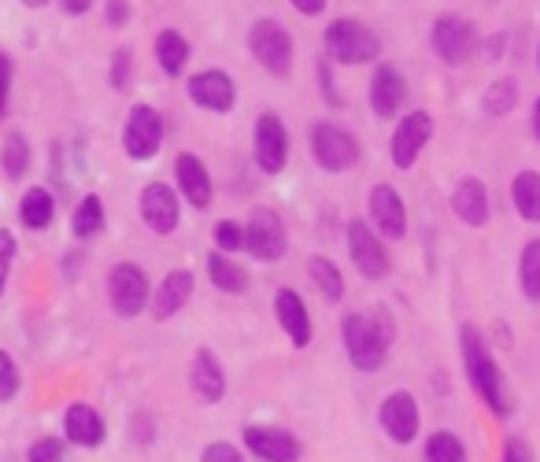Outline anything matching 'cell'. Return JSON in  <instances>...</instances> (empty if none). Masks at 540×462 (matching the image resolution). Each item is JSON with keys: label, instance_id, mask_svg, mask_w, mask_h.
<instances>
[{"label": "cell", "instance_id": "9a60e30c", "mask_svg": "<svg viewBox=\"0 0 540 462\" xmlns=\"http://www.w3.org/2000/svg\"><path fill=\"white\" fill-rule=\"evenodd\" d=\"M185 89H189V100L197 104V108L204 111H215V115H226V111L237 104V86L234 78L226 71H219V67H211V71H197L189 74V82H185Z\"/></svg>", "mask_w": 540, "mask_h": 462}, {"label": "cell", "instance_id": "ac0fdd59", "mask_svg": "<svg viewBox=\"0 0 540 462\" xmlns=\"http://www.w3.org/2000/svg\"><path fill=\"white\" fill-rule=\"evenodd\" d=\"M452 211H455V219L463 222V226H470V230L489 226V215H492L489 185L481 182V178H459L452 189Z\"/></svg>", "mask_w": 540, "mask_h": 462}, {"label": "cell", "instance_id": "d590c367", "mask_svg": "<svg viewBox=\"0 0 540 462\" xmlns=\"http://www.w3.org/2000/svg\"><path fill=\"white\" fill-rule=\"evenodd\" d=\"M215 244H219V252H241L245 248V226L234 219H222L215 226Z\"/></svg>", "mask_w": 540, "mask_h": 462}, {"label": "cell", "instance_id": "7c38bea8", "mask_svg": "<svg viewBox=\"0 0 540 462\" xmlns=\"http://www.w3.org/2000/svg\"><path fill=\"white\" fill-rule=\"evenodd\" d=\"M378 422L385 429V437L393 444H411L422 433V411H418V400L407 389L389 392L378 407Z\"/></svg>", "mask_w": 540, "mask_h": 462}, {"label": "cell", "instance_id": "5bb4252c", "mask_svg": "<svg viewBox=\"0 0 540 462\" xmlns=\"http://www.w3.org/2000/svg\"><path fill=\"white\" fill-rule=\"evenodd\" d=\"M108 296L111 307L119 311L123 318H137L148 307V278L145 270L134 267V263H115L108 274Z\"/></svg>", "mask_w": 540, "mask_h": 462}, {"label": "cell", "instance_id": "ba28073f", "mask_svg": "<svg viewBox=\"0 0 540 462\" xmlns=\"http://www.w3.org/2000/svg\"><path fill=\"white\" fill-rule=\"evenodd\" d=\"M289 248V237H285V222L278 211L270 207H252V215L245 222V252L259 263H278Z\"/></svg>", "mask_w": 540, "mask_h": 462}, {"label": "cell", "instance_id": "2e32d148", "mask_svg": "<svg viewBox=\"0 0 540 462\" xmlns=\"http://www.w3.org/2000/svg\"><path fill=\"white\" fill-rule=\"evenodd\" d=\"M367 97H370V111H374L378 119H396L407 100L404 71H400L396 63H378V67H374V78H370Z\"/></svg>", "mask_w": 540, "mask_h": 462}, {"label": "cell", "instance_id": "c3c4849f", "mask_svg": "<svg viewBox=\"0 0 540 462\" xmlns=\"http://www.w3.org/2000/svg\"><path fill=\"white\" fill-rule=\"evenodd\" d=\"M529 126H533V137L540 141V97H537V104H533V119H529Z\"/></svg>", "mask_w": 540, "mask_h": 462}, {"label": "cell", "instance_id": "8992f818", "mask_svg": "<svg viewBox=\"0 0 540 462\" xmlns=\"http://www.w3.org/2000/svg\"><path fill=\"white\" fill-rule=\"evenodd\" d=\"M344 241H348V256H352V267L363 274L367 281H381L393 274V256L381 241L374 226L367 219H348L344 226Z\"/></svg>", "mask_w": 540, "mask_h": 462}, {"label": "cell", "instance_id": "9c48e42d", "mask_svg": "<svg viewBox=\"0 0 540 462\" xmlns=\"http://www.w3.org/2000/svg\"><path fill=\"white\" fill-rule=\"evenodd\" d=\"M252 156H256V167L263 174H282L285 163H289V130H285L282 115L274 111H263L252 126Z\"/></svg>", "mask_w": 540, "mask_h": 462}, {"label": "cell", "instance_id": "30bf717a", "mask_svg": "<svg viewBox=\"0 0 540 462\" xmlns=\"http://www.w3.org/2000/svg\"><path fill=\"white\" fill-rule=\"evenodd\" d=\"M367 215L381 241H404L407 237V204H404V196L396 193V185L378 182L370 189Z\"/></svg>", "mask_w": 540, "mask_h": 462}, {"label": "cell", "instance_id": "d6986e66", "mask_svg": "<svg viewBox=\"0 0 540 462\" xmlns=\"http://www.w3.org/2000/svg\"><path fill=\"white\" fill-rule=\"evenodd\" d=\"M178 211H182V204H178L171 185L152 182L141 189V219H145L148 230H156L160 237L174 233L178 230Z\"/></svg>", "mask_w": 540, "mask_h": 462}, {"label": "cell", "instance_id": "cb8c5ba5", "mask_svg": "<svg viewBox=\"0 0 540 462\" xmlns=\"http://www.w3.org/2000/svg\"><path fill=\"white\" fill-rule=\"evenodd\" d=\"M63 429H67V440L78 444V448H97L104 444V418H100L89 403H71L67 414H63Z\"/></svg>", "mask_w": 540, "mask_h": 462}, {"label": "cell", "instance_id": "e575fe53", "mask_svg": "<svg viewBox=\"0 0 540 462\" xmlns=\"http://www.w3.org/2000/svg\"><path fill=\"white\" fill-rule=\"evenodd\" d=\"M111 89H119V93H126L130 89V82H134V52L130 49H115V56H111Z\"/></svg>", "mask_w": 540, "mask_h": 462}, {"label": "cell", "instance_id": "ffe728a7", "mask_svg": "<svg viewBox=\"0 0 540 462\" xmlns=\"http://www.w3.org/2000/svg\"><path fill=\"white\" fill-rule=\"evenodd\" d=\"M274 315H278V326L285 329V337L293 341V348H307L311 344V315H307L304 296L296 289H278L274 292Z\"/></svg>", "mask_w": 540, "mask_h": 462}, {"label": "cell", "instance_id": "e0dca14e", "mask_svg": "<svg viewBox=\"0 0 540 462\" xmlns=\"http://www.w3.org/2000/svg\"><path fill=\"white\" fill-rule=\"evenodd\" d=\"M245 448L263 462H300L304 444L282 426H248Z\"/></svg>", "mask_w": 540, "mask_h": 462}, {"label": "cell", "instance_id": "8d00e7d4", "mask_svg": "<svg viewBox=\"0 0 540 462\" xmlns=\"http://www.w3.org/2000/svg\"><path fill=\"white\" fill-rule=\"evenodd\" d=\"M26 462H67V448H63V440L56 437L34 440L30 451H26Z\"/></svg>", "mask_w": 540, "mask_h": 462}, {"label": "cell", "instance_id": "7dc6e473", "mask_svg": "<svg viewBox=\"0 0 540 462\" xmlns=\"http://www.w3.org/2000/svg\"><path fill=\"white\" fill-rule=\"evenodd\" d=\"M60 8L67 15H86L93 8V0H60Z\"/></svg>", "mask_w": 540, "mask_h": 462}, {"label": "cell", "instance_id": "52a82bcc", "mask_svg": "<svg viewBox=\"0 0 540 462\" xmlns=\"http://www.w3.org/2000/svg\"><path fill=\"white\" fill-rule=\"evenodd\" d=\"M433 115L430 111H407L396 115V130L389 137V159L396 171H411L418 163V156L426 152V145L433 141Z\"/></svg>", "mask_w": 540, "mask_h": 462}, {"label": "cell", "instance_id": "7bdbcfd3", "mask_svg": "<svg viewBox=\"0 0 540 462\" xmlns=\"http://www.w3.org/2000/svg\"><path fill=\"white\" fill-rule=\"evenodd\" d=\"M8 97H12V60L0 52V119L8 115Z\"/></svg>", "mask_w": 540, "mask_h": 462}, {"label": "cell", "instance_id": "d4e9b609", "mask_svg": "<svg viewBox=\"0 0 540 462\" xmlns=\"http://www.w3.org/2000/svg\"><path fill=\"white\" fill-rule=\"evenodd\" d=\"M156 60H160L167 78H182L185 63H189V41L182 30H160L156 37Z\"/></svg>", "mask_w": 540, "mask_h": 462}, {"label": "cell", "instance_id": "277c9868", "mask_svg": "<svg viewBox=\"0 0 540 462\" xmlns=\"http://www.w3.org/2000/svg\"><path fill=\"white\" fill-rule=\"evenodd\" d=\"M307 145H311V156H315V163H319L326 174L352 171V167H359V159H363V148H359L356 134H348L344 126H337V122L330 119L311 122Z\"/></svg>", "mask_w": 540, "mask_h": 462}, {"label": "cell", "instance_id": "7402d4cb", "mask_svg": "<svg viewBox=\"0 0 540 462\" xmlns=\"http://www.w3.org/2000/svg\"><path fill=\"white\" fill-rule=\"evenodd\" d=\"M193 285H197L193 270H171V274L160 281L156 296H152V318L167 322L171 315H178V311L189 304V296H193Z\"/></svg>", "mask_w": 540, "mask_h": 462}, {"label": "cell", "instance_id": "5b68a950", "mask_svg": "<svg viewBox=\"0 0 540 462\" xmlns=\"http://www.w3.org/2000/svg\"><path fill=\"white\" fill-rule=\"evenodd\" d=\"M248 49H252L259 67L274 78L293 74V34L278 19H256L248 26Z\"/></svg>", "mask_w": 540, "mask_h": 462}, {"label": "cell", "instance_id": "d6a6232c", "mask_svg": "<svg viewBox=\"0 0 540 462\" xmlns=\"http://www.w3.org/2000/svg\"><path fill=\"white\" fill-rule=\"evenodd\" d=\"M0 167H4V174H8L12 182H19L26 174V167H30V145H26L23 134L4 137V145H0Z\"/></svg>", "mask_w": 540, "mask_h": 462}, {"label": "cell", "instance_id": "74e56055", "mask_svg": "<svg viewBox=\"0 0 540 462\" xmlns=\"http://www.w3.org/2000/svg\"><path fill=\"white\" fill-rule=\"evenodd\" d=\"M19 392V366L8 352H0V403Z\"/></svg>", "mask_w": 540, "mask_h": 462}, {"label": "cell", "instance_id": "bcb514c9", "mask_svg": "<svg viewBox=\"0 0 540 462\" xmlns=\"http://www.w3.org/2000/svg\"><path fill=\"white\" fill-rule=\"evenodd\" d=\"M504 45H507V34H496L485 41V60H500L504 56Z\"/></svg>", "mask_w": 540, "mask_h": 462}, {"label": "cell", "instance_id": "44dd1931", "mask_svg": "<svg viewBox=\"0 0 540 462\" xmlns=\"http://www.w3.org/2000/svg\"><path fill=\"white\" fill-rule=\"evenodd\" d=\"M174 178H178L182 196L197 207V211L211 207V174L197 152H178V159H174Z\"/></svg>", "mask_w": 540, "mask_h": 462}, {"label": "cell", "instance_id": "3957f363", "mask_svg": "<svg viewBox=\"0 0 540 462\" xmlns=\"http://www.w3.org/2000/svg\"><path fill=\"white\" fill-rule=\"evenodd\" d=\"M322 45H326V60L344 67H363L381 56V37L359 19H333L322 34Z\"/></svg>", "mask_w": 540, "mask_h": 462}, {"label": "cell", "instance_id": "8fae6325", "mask_svg": "<svg viewBox=\"0 0 540 462\" xmlns=\"http://www.w3.org/2000/svg\"><path fill=\"white\" fill-rule=\"evenodd\" d=\"M430 45L433 52L441 56V63L448 67H459L467 63L478 49V34H474V23L463 19V15H441L430 30Z\"/></svg>", "mask_w": 540, "mask_h": 462}, {"label": "cell", "instance_id": "681fc988", "mask_svg": "<svg viewBox=\"0 0 540 462\" xmlns=\"http://www.w3.org/2000/svg\"><path fill=\"white\" fill-rule=\"evenodd\" d=\"M26 8H45V4H49V0H23Z\"/></svg>", "mask_w": 540, "mask_h": 462}, {"label": "cell", "instance_id": "6da1fadb", "mask_svg": "<svg viewBox=\"0 0 540 462\" xmlns=\"http://www.w3.org/2000/svg\"><path fill=\"white\" fill-rule=\"evenodd\" d=\"M341 341L348 352V363L359 374H374L385 366L389 352L396 344V318L389 307H367V311H352L341 318Z\"/></svg>", "mask_w": 540, "mask_h": 462}, {"label": "cell", "instance_id": "836d02e7", "mask_svg": "<svg viewBox=\"0 0 540 462\" xmlns=\"http://www.w3.org/2000/svg\"><path fill=\"white\" fill-rule=\"evenodd\" d=\"M515 104H518V82L515 78H496L489 89H485V111L489 115H511L515 111Z\"/></svg>", "mask_w": 540, "mask_h": 462}, {"label": "cell", "instance_id": "4316f807", "mask_svg": "<svg viewBox=\"0 0 540 462\" xmlns=\"http://www.w3.org/2000/svg\"><path fill=\"white\" fill-rule=\"evenodd\" d=\"M511 204L526 222H540V174L518 171L511 178Z\"/></svg>", "mask_w": 540, "mask_h": 462}, {"label": "cell", "instance_id": "603a6c76", "mask_svg": "<svg viewBox=\"0 0 540 462\" xmlns=\"http://www.w3.org/2000/svg\"><path fill=\"white\" fill-rule=\"evenodd\" d=\"M189 381H193V392H197L204 403H219L222 396H226V370H222V363L208 348H200V352L193 355Z\"/></svg>", "mask_w": 540, "mask_h": 462}, {"label": "cell", "instance_id": "f907efd6", "mask_svg": "<svg viewBox=\"0 0 540 462\" xmlns=\"http://www.w3.org/2000/svg\"><path fill=\"white\" fill-rule=\"evenodd\" d=\"M537 67H540V45H537Z\"/></svg>", "mask_w": 540, "mask_h": 462}, {"label": "cell", "instance_id": "484cf974", "mask_svg": "<svg viewBox=\"0 0 540 462\" xmlns=\"http://www.w3.org/2000/svg\"><path fill=\"white\" fill-rule=\"evenodd\" d=\"M208 278H211V285H215V289L230 292V296H241V292L248 289L245 267H241V263H234L226 252H211V256H208Z\"/></svg>", "mask_w": 540, "mask_h": 462}, {"label": "cell", "instance_id": "ab89813d", "mask_svg": "<svg viewBox=\"0 0 540 462\" xmlns=\"http://www.w3.org/2000/svg\"><path fill=\"white\" fill-rule=\"evenodd\" d=\"M315 71H319L322 100H326L330 108H341L344 100H341V93H337V86H333V67H330V60H319V63H315Z\"/></svg>", "mask_w": 540, "mask_h": 462}, {"label": "cell", "instance_id": "f35d334b", "mask_svg": "<svg viewBox=\"0 0 540 462\" xmlns=\"http://www.w3.org/2000/svg\"><path fill=\"white\" fill-rule=\"evenodd\" d=\"M15 237L8 230H0V296H4V285H8V274H12V263H15Z\"/></svg>", "mask_w": 540, "mask_h": 462}, {"label": "cell", "instance_id": "83f0119b", "mask_svg": "<svg viewBox=\"0 0 540 462\" xmlns=\"http://www.w3.org/2000/svg\"><path fill=\"white\" fill-rule=\"evenodd\" d=\"M307 274H311V281H315V289L322 292V300H326V304H341L344 300V274L333 259L311 256L307 259Z\"/></svg>", "mask_w": 540, "mask_h": 462}, {"label": "cell", "instance_id": "f546056e", "mask_svg": "<svg viewBox=\"0 0 540 462\" xmlns=\"http://www.w3.org/2000/svg\"><path fill=\"white\" fill-rule=\"evenodd\" d=\"M52 215H56V204H52L49 189H30V193L23 196V204H19V219H23V226H30V230H49Z\"/></svg>", "mask_w": 540, "mask_h": 462}, {"label": "cell", "instance_id": "4fadbf2b", "mask_svg": "<svg viewBox=\"0 0 540 462\" xmlns=\"http://www.w3.org/2000/svg\"><path fill=\"white\" fill-rule=\"evenodd\" d=\"M123 148L130 159H152L163 148V115L148 104H134L123 126Z\"/></svg>", "mask_w": 540, "mask_h": 462}, {"label": "cell", "instance_id": "1f68e13d", "mask_svg": "<svg viewBox=\"0 0 540 462\" xmlns=\"http://www.w3.org/2000/svg\"><path fill=\"white\" fill-rule=\"evenodd\" d=\"M74 237H82V241H89V237H97L100 230H104V200L100 196H86L82 204L74 207Z\"/></svg>", "mask_w": 540, "mask_h": 462}, {"label": "cell", "instance_id": "7a4b0ae2", "mask_svg": "<svg viewBox=\"0 0 540 462\" xmlns=\"http://www.w3.org/2000/svg\"><path fill=\"white\" fill-rule=\"evenodd\" d=\"M459 355H463V370H467V381L474 396H478L485 407H489L496 418H511L515 414V396L507 389V377L492 355L489 341L478 326H459Z\"/></svg>", "mask_w": 540, "mask_h": 462}, {"label": "cell", "instance_id": "f6af8a7d", "mask_svg": "<svg viewBox=\"0 0 540 462\" xmlns=\"http://www.w3.org/2000/svg\"><path fill=\"white\" fill-rule=\"evenodd\" d=\"M300 15H322L326 12V0H289Z\"/></svg>", "mask_w": 540, "mask_h": 462}, {"label": "cell", "instance_id": "4dcf8cb0", "mask_svg": "<svg viewBox=\"0 0 540 462\" xmlns=\"http://www.w3.org/2000/svg\"><path fill=\"white\" fill-rule=\"evenodd\" d=\"M422 455H426V462H467V448H463V440L455 437L452 429H437V433H430Z\"/></svg>", "mask_w": 540, "mask_h": 462}, {"label": "cell", "instance_id": "f1b7e54d", "mask_svg": "<svg viewBox=\"0 0 540 462\" xmlns=\"http://www.w3.org/2000/svg\"><path fill=\"white\" fill-rule=\"evenodd\" d=\"M518 289L529 304H540V237L526 241L518 252Z\"/></svg>", "mask_w": 540, "mask_h": 462}, {"label": "cell", "instance_id": "b9f144b4", "mask_svg": "<svg viewBox=\"0 0 540 462\" xmlns=\"http://www.w3.org/2000/svg\"><path fill=\"white\" fill-rule=\"evenodd\" d=\"M504 462H537V455H533V448H529V440L507 437V444H504Z\"/></svg>", "mask_w": 540, "mask_h": 462}, {"label": "cell", "instance_id": "ee69618b", "mask_svg": "<svg viewBox=\"0 0 540 462\" xmlns=\"http://www.w3.org/2000/svg\"><path fill=\"white\" fill-rule=\"evenodd\" d=\"M130 0H108V26L111 30H123L130 23Z\"/></svg>", "mask_w": 540, "mask_h": 462}, {"label": "cell", "instance_id": "60d3db41", "mask_svg": "<svg viewBox=\"0 0 540 462\" xmlns=\"http://www.w3.org/2000/svg\"><path fill=\"white\" fill-rule=\"evenodd\" d=\"M200 462H245V455H241L234 444H226V440H215V444H208V448H204Z\"/></svg>", "mask_w": 540, "mask_h": 462}]
</instances>
